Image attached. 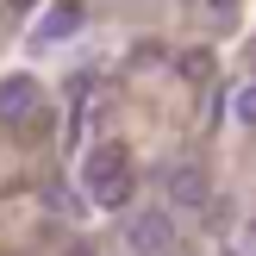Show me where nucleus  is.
<instances>
[{"instance_id":"nucleus-9","label":"nucleus","mask_w":256,"mask_h":256,"mask_svg":"<svg viewBox=\"0 0 256 256\" xmlns=\"http://www.w3.org/2000/svg\"><path fill=\"white\" fill-rule=\"evenodd\" d=\"M32 6H38V0H12V12H32Z\"/></svg>"},{"instance_id":"nucleus-5","label":"nucleus","mask_w":256,"mask_h":256,"mask_svg":"<svg viewBox=\"0 0 256 256\" xmlns=\"http://www.w3.org/2000/svg\"><path fill=\"white\" fill-rule=\"evenodd\" d=\"M38 82L32 75H6V82H0V125H32L38 119Z\"/></svg>"},{"instance_id":"nucleus-1","label":"nucleus","mask_w":256,"mask_h":256,"mask_svg":"<svg viewBox=\"0 0 256 256\" xmlns=\"http://www.w3.org/2000/svg\"><path fill=\"white\" fill-rule=\"evenodd\" d=\"M82 194L94 200V206H106V212H119L125 200H132V162H125L119 144H94L82 156Z\"/></svg>"},{"instance_id":"nucleus-4","label":"nucleus","mask_w":256,"mask_h":256,"mask_svg":"<svg viewBox=\"0 0 256 256\" xmlns=\"http://www.w3.org/2000/svg\"><path fill=\"white\" fill-rule=\"evenodd\" d=\"M82 19H88V6H82V0H56V6H50L44 19L32 25V44H38V50L62 44V38H75V32H82Z\"/></svg>"},{"instance_id":"nucleus-2","label":"nucleus","mask_w":256,"mask_h":256,"mask_svg":"<svg viewBox=\"0 0 256 256\" xmlns=\"http://www.w3.org/2000/svg\"><path fill=\"white\" fill-rule=\"evenodd\" d=\"M156 188L162 194H169V206H188V212H200L206 206V194H212V182H206V169H200V162H162L156 169Z\"/></svg>"},{"instance_id":"nucleus-8","label":"nucleus","mask_w":256,"mask_h":256,"mask_svg":"<svg viewBox=\"0 0 256 256\" xmlns=\"http://www.w3.org/2000/svg\"><path fill=\"white\" fill-rule=\"evenodd\" d=\"M206 6H212V12H232V6H238V0H206Z\"/></svg>"},{"instance_id":"nucleus-7","label":"nucleus","mask_w":256,"mask_h":256,"mask_svg":"<svg viewBox=\"0 0 256 256\" xmlns=\"http://www.w3.org/2000/svg\"><path fill=\"white\" fill-rule=\"evenodd\" d=\"M232 112H238V125H256V82H250V88H238Z\"/></svg>"},{"instance_id":"nucleus-10","label":"nucleus","mask_w":256,"mask_h":256,"mask_svg":"<svg viewBox=\"0 0 256 256\" xmlns=\"http://www.w3.org/2000/svg\"><path fill=\"white\" fill-rule=\"evenodd\" d=\"M75 256H88V250H75Z\"/></svg>"},{"instance_id":"nucleus-6","label":"nucleus","mask_w":256,"mask_h":256,"mask_svg":"<svg viewBox=\"0 0 256 256\" xmlns=\"http://www.w3.org/2000/svg\"><path fill=\"white\" fill-rule=\"evenodd\" d=\"M175 69H182L188 82H206V75H212V50H188V56L175 62Z\"/></svg>"},{"instance_id":"nucleus-3","label":"nucleus","mask_w":256,"mask_h":256,"mask_svg":"<svg viewBox=\"0 0 256 256\" xmlns=\"http://www.w3.org/2000/svg\"><path fill=\"white\" fill-rule=\"evenodd\" d=\"M125 244H132V256H169V244H175V219H169V206H144V212H132V219H125Z\"/></svg>"}]
</instances>
